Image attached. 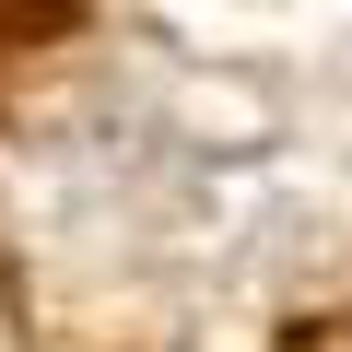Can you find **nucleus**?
Wrapping results in <instances>:
<instances>
[{
	"instance_id": "f257e3e1",
	"label": "nucleus",
	"mask_w": 352,
	"mask_h": 352,
	"mask_svg": "<svg viewBox=\"0 0 352 352\" xmlns=\"http://www.w3.org/2000/svg\"><path fill=\"white\" fill-rule=\"evenodd\" d=\"M47 24H71V0H0V47H24V36H47Z\"/></svg>"
}]
</instances>
